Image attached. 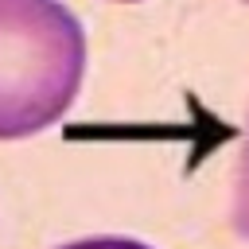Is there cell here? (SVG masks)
Wrapping results in <instances>:
<instances>
[{
  "mask_svg": "<svg viewBox=\"0 0 249 249\" xmlns=\"http://www.w3.org/2000/svg\"><path fill=\"white\" fill-rule=\"evenodd\" d=\"M121 4H136V0H121Z\"/></svg>",
  "mask_w": 249,
  "mask_h": 249,
  "instance_id": "4",
  "label": "cell"
},
{
  "mask_svg": "<svg viewBox=\"0 0 249 249\" xmlns=\"http://www.w3.org/2000/svg\"><path fill=\"white\" fill-rule=\"evenodd\" d=\"M86 27L62 0H0V140L58 124L86 78Z\"/></svg>",
  "mask_w": 249,
  "mask_h": 249,
  "instance_id": "1",
  "label": "cell"
},
{
  "mask_svg": "<svg viewBox=\"0 0 249 249\" xmlns=\"http://www.w3.org/2000/svg\"><path fill=\"white\" fill-rule=\"evenodd\" d=\"M62 249H152L148 241L140 237H124V233H97V237H82V241H70Z\"/></svg>",
  "mask_w": 249,
  "mask_h": 249,
  "instance_id": "3",
  "label": "cell"
},
{
  "mask_svg": "<svg viewBox=\"0 0 249 249\" xmlns=\"http://www.w3.org/2000/svg\"><path fill=\"white\" fill-rule=\"evenodd\" d=\"M230 222H233L237 237L249 241V132H245V144H241V156H237V171H233V210H230Z\"/></svg>",
  "mask_w": 249,
  "mask_h": 249,
  "instance_id": "2",
  "label": "cell"
}]
</instances>
